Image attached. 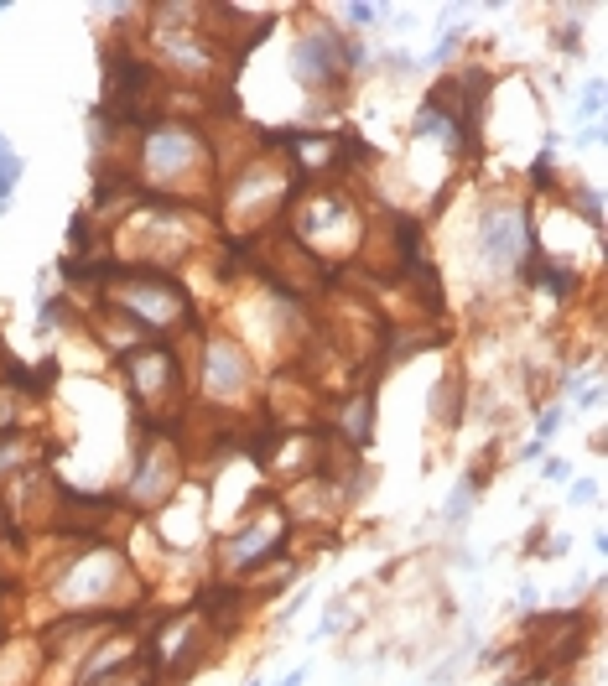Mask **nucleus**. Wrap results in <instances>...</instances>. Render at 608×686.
Here are the masks:
<instances>
[{
  "label": "nucleus",
  "instance_id": "f257e3e1",
  "mask_svg": "<svg viewBox=\"0 0 608 686\" xmlns=\"http://www.w3.org/2000/svg\"><path fill=\"white\" fill-rule=\"evenodd\" d=\"M484 260L489 265H509V260H520L525 250L536 245V234H531V219H525V208L515 203H499L494 213L484 219Z\"/></svg>",
  "mask_w": 608,
  "mask_h": 686
},
{
  "label": "nucleus",
  "instance_id": "f03ea898",
  "mask_svg": "<svg viewBox=\"0 0 608 686\" xmlns=\"http://www.w3.org/2000/svg\"><path fill=\"white\" fill-rule=\"evenodd\" d=\"M281 530H286V520H276V515H271V520L244 525V535L229 546V562H234V567H260L276 546H281Z\"/></svg>",
  "mask_w": 608,
  "mask_h": 686
},
{
  "label": "nucleus",
  "instance_id": "7ed1b4c3",
  "mask_svg": "<svg viewBox=\"0 0 608 686\" xmlns=\"http://www.w3.org/2000/svg\"><path fill=\"white\" fill-rule=\"evenodd\" d=\"M208 375L219 380V385H234V380H244V359H239L229 343H213V354H208Z\"/></svg>",
  "mask_w": 608,
  "mask_h": 686
},
{
  "label": "nucleus",
  "instance_id": "20e7f679",
  "mask_svg": "<svg viewBox=\"0 0 608 686\" xmlns=\"http://www.w3.org/2000/svg\"><path fill=\"white\" fill-rule=\"evenodd\" d=\"M468 499H473V478H463L452 489V499H447V525H463V515H468Z\"/></svg>",
  "mask_w": 608,
  "mask_h": 686
},
{
  "label": "nucleus",
  "instance_id": "39448f33",
  "mask_svg": "<svg viewBox=\"0 0 608 686\" xmlns=\"http://www.w3.org/2000/svg\"><path fill=\"white\" fill-rule=\"evenodd\" d=\"M598 109H603V78L587 83V94H582V120H593Z\"/></svg>",
  "mask_w": 608,
  "mask_h": 686
},
{
  "label": "nucleus",
  "instance_id": "423d86ee",
  "mask_svg": "<svg viewBox=\"0 0 608 686\" xmlns=\"http://www.w3.org/2000/svg\"><path fill=\"white\" fill-rule=\"evenodd\" d=\"M562 416H567L562 406H551L546 416H541V427H536V437H541V442H546V437H551V432H556V427H562Z\"/></svg>",
  "mask_w": 608,
  "mask_h": 686
},
{
  "label": "nucleus",
  "instance_id": "0eeeda50",
  "mask_svg": "<svg viewBox=\"0 0 608 686\" xmlns=\"http://www.w3.org/2000/svg\"><path fill=\"white\" fill-rule=\"evenodd\" d=\"M374 16H380V11H374V6H349V21H354V26H369V21H374Z\"/></svg>",
  "mask_w": 608,
  "mask_h": 686
},
{
  "label": "nucleus",
  "instance_id": "6e6552de",
  "mask_svg": "<svg viewBox=\"0 0 608 686\" xmlns=\"http://www.w3.org/2000/svg\"><path fill=\"white\" fill-rule=\"evenodd\" d=\"M598 499V483H577V489H572V505H593Z\"/></svg>",
  "mask_w": 608,
  "mask_h": 686
},
{
  "label": "nucleus",
  "instance_id": "1a4fd4ad",
  "mask_svg": "<svg viewBox=\"0 0 608 686\" xmlns=\"http://www.w3.org/2000/svg\"><path fill=\"white\" fill-rule=\"evenodd\" d=\"M577 406H582V411H593V406H603V390H598V385H587V390L577 395Z\"/></svg>",
  "mask_w": 608,
  "mask_h": 686
},
{
  "label": "nucleus",
  "instance_id": "9d476101",
  "mask_svg": "<svg viewBox=\"0 0 608 686\" xmlns=\"http://www.w3.org/2000/svg\"><path fill=\"white\" fill-rule=\"evenodd\" d=\"M520 458H525V463H536V458H546V442H541V437H531V442H525V447H520Z\"/></svg>",
  "mask_w": 608,
  "mask_h": 686
},
{
  "label": "nucleus",
  "instance_id": "9b49d317",
  "mask_svg": "<svg viewBox=\"0 0 608 686\" xmlns=\"http://www.w3.org/2000/svg\"><path fill=\"white\" fill-rule=\"evenodd\" d=\"M68 240H73V245H89V219H73V224H68Z\"/></svg>",
  "mask_w": 608,
  "mask_h": 686
},
{
  "label": "nucleus",
  "instance_id": "f8f14e48",
  "mask_svg": "<svg viewBox=\"0 0 608 686\" xmlns=\"http://www.w3.org/2000/svg\"><path fill=\"white\" fill-rule=\"evenodd\" d=\"M302 681H307V665H297V671H291V676H286L281 686H302Z\"/></svg>",
  "mask_w": 608,
  "mask_h": 686
}]
</instances>
